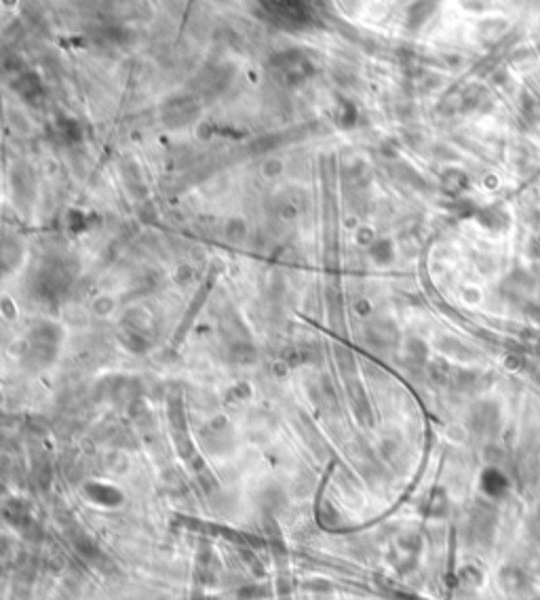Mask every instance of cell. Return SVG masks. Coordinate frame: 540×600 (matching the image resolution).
<instances>
[{
    "instance_id": "1",
    "label": "cell",
    "mask_w": 540,
    "mask_h": 600,
    "mask_svg": "<svg viewBox=\"0 0 540 600\" xmlns=\"http://www.w3.org/2000/svg\"><path fill=\"white\" fill-rule=\"evenodd\" d=\"M509 478H506V474L502 472V470H498V467H488L483 474H481V489H483V493L488 495V497H492V500H500V497H504L506 495V491H509Z\"/></svg>"
},
{
    "instance_id": "2",
    "label": "cell",
    "mask_w": 540,
    "mask_h": 600,
    "mask_svg": "<svg viewBox=\"0 0 540 600\" xmlns=\"http://www.w3.org/2000/svg\"><path fill=\"white\" fill-rule=\"evenodd\" d=\"M498 423H500V411H498L496 405L486 403V405L477 407V411H475V426H477V430L494 432L498 428Z\"/></svg>"
}]
</instances>
